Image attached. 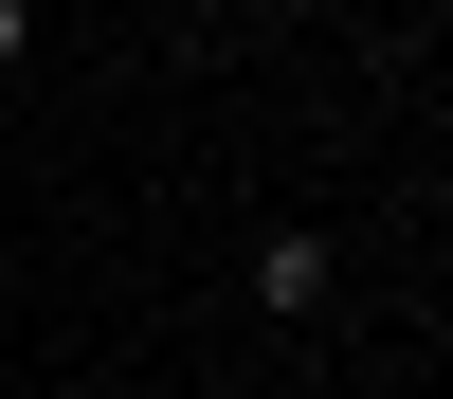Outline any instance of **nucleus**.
Masks as SVG:
<instances>
[{
    "mask_svg": "<svg viewBox=\"0 0 453 399\" xmlns=\"http://www.w3.org/2000/svg\"><path fill=\"white\" fill-rule=\"evenodd\" d=\"M326 290H345V254H326V236H254V309H290V326H309Z\"/></svg>",
    "mask_w": 453,
    "mask_h": 399,
    "instance_id": "nucleus-1",
    "label": "nucleus"
},
{
    "mask_svg": "<svg viewBox=\"0 0 453 399\" xmlns=\"http://www.w3.org/2000/svg\"><path fill=\"white\" fill-rule=\"evenodd\" d=\"M19 55H36V19H19V0H0V73H19Z\"/></svg>",
    "mask_w": 453,
    "mask_h": 399,
    "instance_id": "nucleus-2",
    "label": "nucleus"
}]
</instances>
